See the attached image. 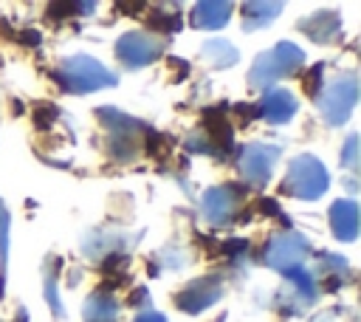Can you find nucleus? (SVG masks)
Listing matches in <instances>:
<instances>
[{
	"label": "nucleus",
	"instance_id": "nucleus-36",
	"mask_svg": "<svg viewBox=\"0 0 361 322\" xmlns=\"http://www.w3.org/2000/svg\"><path fill=\"white\" fill-rule=\"evenodd\" d=\"M0 34H6V37H11V25H8V23H6L3 17H0Z\"/></svg>",
	"mask_w": 361,
	"mask_h": 322
},
{
	"label": "nucleus",
	"instance_id": "nucleus-35",
	"mask_svg": "<svg viewBox=\"0 0 361 322\" xmlns=\"http://www.w3.org/2000/svg\"><path fill=\"white\" fill-rule=\"evenodd\" d=\"M135 322H166V316L158 314V311H144V314L135 316Z\"/></svg>",
	"mask_w": 361,
	"mask_h": 322
},
{
	"label": "nucleus",
	"instance_id": "nucleus-9",
	"mask_svg": "<svg viewBox=\"0 0 361 322\" xmlns=\"http://www.w3.org/2000/svg\"><path fill=\"white\" fill-rule=\"evenodd\" d=\"M243 192H245V186H237V184H226V186H212V189H206V192H203V201H200L203 217H206L212 226L228 223V220L237 215V201H240Z\"/></svg>",
	"mask_w": 361,
	"mask_h": 322
},
{
	"label": "nucleus",
	"instance_id": "nucleus-29",
	"mask_svg": "<svg viewBox=\"0 0 361 322\" xmlns=\"http://www.w3.org/2000/svg\"><path fill=\"white\" fill-rule=\"evenodd\" d=\"M251 212H262V215H276V217H285L282 212H279V206H276V201L274 198H265V195H259L257 201H254V206H251Z\"/></svg>",
	"mask_w": 361,
	"mask_h": 322
},
{
	"label": "nucleus",
	"instance_id": "nucleus-16",
	"mask_svg": "<svg viewBox=\"0 0 361 322\" xmlns=\"http://www.w3.org/2000/svg\"><path fill=\"white\" fill-rule=\"evenodd\" d=\"M282 11V3H245L243 6V28L257 31L268 23H274Z\"/></svg>",
	"mask_w": 361,
	"mask_h": 322
},
{
	"label": "nucleus",
	"instance_id": "nucleus-17",
	"mask_svg": "<svg viewBox=\"0 0 361 322\" xmlns=\"http://www.w3.org/2000/svg\"><path fill=\"white\" fill-rule=\"evenodd\" d=\"M141 136L144 133H118V136H110L107 138V155L118 164H130L138 150H141Z\"/></svg>",
	"mask_w": 361,
	"mask_h": 322
},
{
	"label": "nucleus",
	"instance_id": "nucleus-37",
	"mask_svg": "<svg viewBox=\"0 0 361 322\" xmlns=\"http://www.w3.org/2000/svg\"><path fill=\"white\" fill-rule=\"evenodd\" d=\"M14 322H28V316H25V311H20V314H17V319H14Z\"/></svg>",
	"mask_w": 361,
	"mask_h": 322
},
{
	"label": "nucleus",
	"instance_id": "nucleus-27",
	"mask_svg": "<svg viewBox=\"0 0 361 322\" xmlns=\"http://www.w3.org/2000/svg\"><path fill=\"white\" fill-rule=\"evenodd\" d=\"M245 251H248V240H243V237H231V240L220 243V254H226L231 260H240Z\"/></svg>",
	"mask_w": 361,
	"mask_h": 322
},
{
	"label": "nucleus",
	"instance_id": "nucleus-10",
	"mask_svg": "<svg viewBox=\"0 0 361 322\" xmlns=\"http://www.w3.org/2000/svg\"><path fill=\"white\" fill-rule=\"evenodd\" d=\"M200 133L209 138L212 153L217 158H226L231 153V147H234V127L226 119V102H217V105L203 110V130Z\"/></svg>",
	"mask_w": 361,
	"mask_h": 322
},
{
	"label": "nucleus",
	"instance_id": "nucleus-1",
	"mask_svg": "<svg viewBox=\"0 0 361 322\" xmlns=\"http://www.w3.org/2000/svg\"><path fill=\"white\" fill-rule=\"evenodd\" d=\"M54 79L68 93H90V90L110 88L118 82V76L113 71H107L96 56H87V54L68 56L62 62V68L54 73Z\"/></svg>",
	"mask_w": 361,
	"mask_h": 322
},
{
	"label": "nucleus",
	"instance_id": "nucleus-4",
	"mask_svg": "<svg viewBox=\"0 0 361 322\" xmlns=\"http://www.w3.org/2000/svg\"><path fill=\"white\" fill-rule=\"evenodd\" d=\"M358 102V79L355 73H341L336 76L322 93H319V110L330 127H338L350 119L353 107Z\"/></svg>",
	"mask_w": 361,
	"mask_h": 322
},
{
	"label": "nucleus",
	"instance_id": "nucleus-18",
	"mask_svg": "<svg viewBox=\"0 0 361 322\" xmlns=\"http://www.w3.org/2000/svg\"><path fill=\"white\" fill-rule=\"evenodd\" d=\"M200 56H203L206 65H212V68H231V65L240 59L237 48H234L231 42H226V40H209V42H203Z\"/></svg>",
	"mask_w": 361,
	"mask_h": 322
},
{
	"label": "nucleus",
	"instance_id": "nucleus-15",
	"mask_svg": "<svg viewBox=\"0 0 361 322\" xmlns=\"http://www.w3.org/2000/svg\"><path fill=\"white\" fill-rule=\"evenodd\" d=\"M96 119L102 121V127L110 136H118V133H147V124L144 121H135L133 116H127L121 110H113V107H99L96 110Z\"/></svg>",
	"mask_w": 361,
	"mask_h": 322
},
{
	"label": "nucleus",
	"instance_id": "nucleus-33",
	"mask_svg": "<svg viewBox=\"0 0 361 322\" xmlns=\"http://www.w3.org/2000/svg\"><path fill=\"white\" fill-rule=\"evenodd\" d=\"M169 68L178 73V79H186L189 76V65L183 59H178V56H169Z\"/></svg>",
	"mask_w": 361,
	"mask_h": 322
},
{
	"label": "nucleus",
	"instance_id": "nucleus-22",
	"mask_svg": "<svg viewBox=\"0 0 361 322\" xmlns=\"http://www.w3.org/2000/svg\"><path fill=\"white\" fill-rule=\"evenodd\" d=\"M59 268H62V260L59 257H48V263H45V297H48V302H51L56 316H62V302L56 297V274H59Z\"/></svg>",
	"mask_w": 361,
	"mask_h": 322
},
{
	"label": "nucleus",
	"instance_id": "nucleus-12",
	"mask_svg": "<svg viewBox=\"0 0 361 322\" xmlns=\"http://www.w3.org/2000/svg\"><path fill=\"white\" fill-rule=\"evenodd\" d=\"M330 229L338 240L350 243L358 237V203L350 198H341L330 206Z\"/></svg>",
	"mask_w": 361,
	"mask_h": 322
},
{
	"label": "nucleus",
	"instance_id": "nucleus-34",
	"mask_svg": "<svg viewBox=\"0 0 361 322\" xmlns=\"http://www.w3.org/2000/svg\"><path fill=\"white\" fill-rule=\"evenodd\" d=\"M116 11H127V17H135L138 11H144V3H116Z\"/></svg>",
	"mask_w": 361,
	"mask_h": 322
},
{
	"label": "nucleus",
	"instance_id": "nucleus-2",
	"mask_svg": "<svg viewBox=\"0 0 361 322\" xmlns=\"http://www.w3.org/2000/svg\"><path fill=\"white\" fill-rule=\"evenodd\" d=\"M305 65V54L299 45L293 42H276L271 51H262L251 71H248V85L251 88H268L271 82L276 79H285V76H296Z\"/></svg>",
	"mask_w": 361,
	"mask_h": 322
},
{
	"label": "nucleus",
	"instance_id": "nucleus-19",
	"mask_svg": "<svg viewBox=\"0 0 361 322\" xmlns=\"http://www.w3.org/2000/svg\"><path fill=\"white\" fill-rule=\"evenodd\" d=\"M116 314H118V305L110 294L96 291L85 302V322H116Z\"/></svg>",
	"mask_w": 361,
	"mask_h": 322
},
{
	"label": "nucleus",
	"instance_id": "nucleus-5",
	"mask_svg": "<svg viewBox=\"0 0 361 322\" xmlns=\"http://www.w3.org/2000/svg\"><path fill=\"white\" fill-rule=\"evenodd\" d=\"M265 266H271L279 274H290L296 268H305V260L310 254V243L299 232H282L265 243Z\"/></svg>",
	"mask_w": 361,
	"mask_h": 322
},
{
	"label": "nucleus",
	"instance_id": "nucleus-21",
	"mask_svg": "<svg viewBox=\"0 0 361 322\" xmlns=\"http://www.w3.org/2000/svg\"><path fill=\"white\" fill-rule=\"evenodd\" d=\"M147 25L152 28V31H158V34H178L180 28H183V20H180V14L178 11H164V8H152L149 14H147Z\"/></svg>",
	"mask_w": 361,
	"mask_h": 322
},
{
	"label": "nucleus",
	"instance_id": "nucleus-26",
	"mask_svg": "<svg viewBox=\"0 0 361 322\" xmlns=\"http://www.w3.org/2000/svg\"><path fill=\"white\" fill-rule=\"evenodd\" d=\"M341 167H347V169H355V167H358V136H355V133H350L347 141H344Z\"/></svg>",
	"mask_w": 361,
	"mask_h": 322
},
{
	"label": "nucleus",
	"instance_id": "nucleus-13",
	"mask_svg": "<svg viewBox=\"0 0 361 322\" xmlns=\"http://www.w3.org/2000/svg\"><path fill=\"white\" fill-rule=\"evenodd\" d=\"M231 11H234L231 3L203 0V3H195L192 14H189V23L195 28H200V31H214V28H223L231 20Z\"/></svg>",
	"mask_w": 361,
	"mask_h": 322
},
{
	"label": "nucleus",
	"instance_id": "nucleus-14",
	"mask_svg": "<svg viewBox=\"0 0 361 322\" xmlns=\"http://www.w3.org/2000/svg\"><path fill=\"white\" fill-rule=\"evenodd\" d=\"M299 31L307 34L313 42L327 45V42H333L338 37L341 23H338V14H333V11H316V14L305 17V20H299Z\"/></svg>",
	"mask_w": 361,
	"mask_h": 322
},
{
	"label": "nucleus",
	"instance_id": "nucleus-11",
	"mask_svg": "<svg viewBox=\"0 0 361 322\" xmlns=\"http://www.w3.org/2000/svg\"><path fill=\"white\" fill-rule=\"evenodd\" d=\"M257 110H259V116H262L265 121H271V124H285V121H290L293 113L299 110V102H296V96H293L290 90L276 88V90H268V93L262 96V102L257 105Z\"/></svg>",
	"mask_w": 361,
	"mask_h": 322
},
{
	"label": "nucleus",
	"instance_id": "nucleus-8",
	"mask_svg": "<svg viewBox=\"0 0 361 322\" xmlns=\"http://www.w3.org/2000/svg\"><path fill=\"white\" fill-rule=\"evenodd\" d=\"M220 297H223V280L217 274H209V277H197L189 285H183L175 294V305L186 314H200L209 305H214Z\"/></svg>",
	"mask_w": 361,
	"mask_h": 322
},
{
	"label": "nucleus",
	"instance_id": "nucleus-31",
	"mask_svg": "<svg viewBox=\"0 0 361 322\" xmlns=\"http://www.w3.org/2000/svg\"><path fill=\"white\" fill-rule=\"evenodd\" d=\"M17 42H20V45H28V48H37V45L42 42V34H39L37 28H25V31L17 34Z\"/></svg>",
	"mask_w": 361,
	"mask_h": 322
},
{
	"label": "nucleus",
	"instance_id": "nucleus-32",
	"mask_svg": "<svg viewBox=\"0 0 361 322\" xmlns=\"http://www.w3.org/2000/svg\"><path fill=\"white\" fill-rule=\"evenodd\" d=\"M130 305H135V308H138V305H149V291H147L144 285H138V288L130 294Z\"/></svg>",
	"mask_w": 361,
	"mask_h": 322
},
{
	"label": "nucleus",
	"instance_id": "nucleus-24",
	"mask_svg": "<svg viewBox=\"0 0 361 322\" xmlns=\"http://www.w3.org/2000/svg\"><path fill=\"white\" fill-rule=\"evenodd\" d=\"M322 73H324V65L316 62V65H310V68L305 71V76H302V90H305L310 99H316V96L322 93Z\"/></svg>",
	"mask_w": 361,
	"mask_h": 322
},
{
	"label": "nucleus",
	"instance_id": "nucleus-3",
	"mask_svg": "<svg viewBox=\"0 0 361 322\" xmlns=\"http://www.w3.org/2000/svg\"><path fill=\"white\" fill-rule=\"evenodd\" d=\"M327 186H330V175L324 164L313 155H296L288 167L285 181L279 184V192L299 201H316L327 192Z\"/></svg>",
	"mask_w": 361,
	"mask_h": 322
},
{
	"label": "nucleus",
	"instance_id": "nucleus-7",
	"mask_svg": "<svg viewBox=\"0 0 361 322\" xmlns=\"http://www.w3.org/2000/svg\"><path fill=\"white\" fill-rule=\"evenodd\" d=\"M276 161H279V147L254 141V144H245L243 153H240V172H243V178L248 184L262 186L271 178Z\"/></svg>",
	"mask_w": 361,
	"mask_h": 322
},
{
	"label": "nucleus",
	"instance_id": "nucleus-30",
	"mask_svg": "<svg viewBox=\"0 0 361 322\" xmlns=\"http://www.w3.org/2000/svg\"><path fill=\"white\" fill-rule=\"evenodd\" d=\"M234 113H237V119H240L243 124H248V121H254V119L259 116L257 105H248V102H240V105H234Z\"/></svg>",
	"mask_w": 361,
	"mask_h": 322
},
{
	"label": "nucleus",
	"instance_id": "nucleus-6",
	"mask_svg": "<svg viewBox=\"0 0 361 322\" xmlns=\"http://www.w3.org/2000/svg\"><path fill=\"white\" fill-rule=\"evenodd\" d=\"M166 42L155 34L147 31H127L124 37H118L116 42V56L121 59L124 68H144L149 62H155L164 54Z\"/></svg>",
	"mask_w": 361,
	"mask_h": 322
},
{
	"label": "nucleus",
	"instance_id": "nucleus-28",
	"mask_svg": "<svg viewBox=\"0 0 361 322\" xmlns=\"http://www.w3.org/2000/svg\"><path fill=\"white\" fill-rule=\"evenodd\" d=\"M183 147H186L189 153H206V155H214V153H212V144H209V138H206L203 133H192V136L183 141Z\"/></svg>",
	"mask_w": 361,
	"mask_h": 322
},
{
	"label": "nucleus",
	"instance_id": "nucleus-25",
	"mask_svg": "<svg viewBox=\"0 0 361 322\" xmlns=\"http://www.w3.org/2000/svg\"><path fill=\"white\" fill-rule=\"evenodd\" d=\"M8 229H11V217L6 203L0 201V268L6 271V260H8Z\"/></svg>",
	"mask_w": 361,
	"mask_h": 322
},
{
	"label": "nucleus",
	"instance_id": "nucleus-23",
	"mask_svg": "<svg viewBox=\"0 0 361 322\" xmlns=\"http://www.w3.org/2000/svg\"><path fill=\"white\" fill-rule=\"evenodd\" d=\"M31 119H34V127H37V130H51V127L56 124V119H59V107H56L54 102H39V105L34 107Z\"/></svg>",
	"mask_w": 361,
	"mask_h": 322
},
{
	"label": "nucleus",
	"instance_id": "nucleus-20",
	"mask_svg": "<svg viewBox=\"0 0 361 322\" xmlns=\"http://www.w3.org/2000/svg\"><path fill=\"white\" fill-rule=\"evenodd\" d=\"M144 150L149 158L155 161H166L175 150V138L169 133H158V130H147L144 133Z\"/></svg>",
	"mask_w": 361,
	"mask_h": 322
}]
</instances>
